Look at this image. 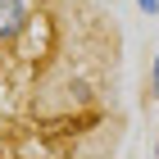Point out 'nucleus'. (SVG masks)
<instances>
[{"label":"nucleus","instance_id":"f257e3e1","mask_svg":"<svg viewBox=\"0 0 159 159\" xmlns=\"http://www.w3.org/2000/svg\"><path fill=\"white\" fill-rule=\"evenodd\" d=\"M32 23V0H0V46L18 41Z\"/></svg>","mask_w":159,"mask_h":159},{"label":"nucleus","instance_id":"f03ea898","mask_svg":"<svg viewBox=\"0 0 159 159\" xmlns=\"http://www.w3.org/2000/svg\"><path fill=\"white\" fill-rule=\"evenodd\" d=\"M150 96L159 100V50H155V59H150Z\"/></svg>","mask_w":159,"mask_h":159},{"label":"nucleus","instance_id":"7ed1b4c3","mask_svg":"<svg viewBox=\"0 0 159 159\" xmlns=\"http://www.w3.org/2000/svg\"><path fill=\"white\" fill-rule=\"evenodd\" d=\"M136 9L146 14V18H159V0H136Z\"/></svg>","mask_w":159,"mask_h":159},{"label":"nucleus","instance_id":"20e7f679","mask_svg":"<svg viewBox=\"0 0 159 159\" xmlns=\"http://www.w3.org/2000/svg\"><path fill=\"white\" fill-rule=\"evenodd\" d=\"M155 155H159V136H155Z\"/></svg>","mask_w":159,"mask_h":159},{"label":"nucleus","instance_id":"39448f33","mask_svg":"<svg viewBox=\"0 0 159 159\" xmlns=\"http://www.w3.org/2000/svg\"><path fill=\"white\" fill-rule=\"evenodd\" d=\"M155 105H159V100H155Z\"/></svg>","mask_w":159,"mask_h":159}]
</instances>
